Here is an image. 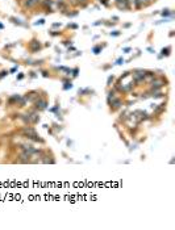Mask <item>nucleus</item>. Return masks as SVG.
<instances>
[{
  "label": "nucleus",
  "instance_id": "nucleus-2",
  "mask_svg": "<svg viewBox=\"0 0 175 230\" xmlns=\"http://www.w3.org/2000/svg\"><path fill=\"white\" fill-rule=\"evenodd\" d=\"M38 3V0H26V3H25V7L26 8H33L34 5Z\"/></svg>",
  "mask_w": 175,
  "mask_h": 230
},
{
  "label": "nucleus",
  "instance_id": "nucleus-3",
  "mask_svg": "<svg viewBox=\"0 0 175 230\" xmlns=\"http://www.w3.org/2000/svg\"><path fill=\"white\" fill-rule=\"evenodd\" d=\"M36 107H37L38 109H45V108H46V101H44V100L37 101V103H36Z\"/></svg>",
  "mask_w": 175,
  "mask_h": 230
},
{
  "label": "nucleus",
  "instance_id": "nucleus-4",
  "mask_svg": "<svg viewBox=\"0 0 175 230\" xmlns=\"http://www.w3.org/2000/svg\"><path fill=\"white\" fill-rule=\"evenodd\" d=\"M128 3H132V4H134L137 8H140V7H141V5H140V3H138L137 0H128Z\"/></svg>",
  "mask_w": 175,
  "mask_h": 230
},
{
  "label": "nucleus",
  "instance_id": "nucleus-1",
  "mask_svg": "<svg viewBox=\"0 0 175 230\" xmlns=\"http://www.w3.org/2000/svg\"><path fill=\"white\" fill-rule=\"evenodd\" d=\"M116 4L120 9H128L129 4H128V0H116Z\"/></svg>",
  "mask_w": 175,
  "mask_h": 230
}]
</instances>
